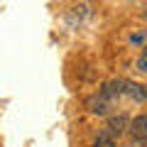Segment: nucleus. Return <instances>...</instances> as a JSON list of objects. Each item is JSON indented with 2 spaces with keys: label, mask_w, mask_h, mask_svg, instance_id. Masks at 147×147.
Here are the masks:
<instances>
[{
  "label": "nucleus",
  "mask_w": 147,
  "mask_h": 147,
  "mask_svg": "<svg viewBox=\"0 0 147 147\" xmlns=\"http://www.w3.org/2000/svg\"><path fill=\"white\" fill-rule=\"evenodd\" d=\"M125 86H127V81H123V79H118V81H110V84H105V88H103V98L105 100H115L118 96H123L125 93Z\"/></svg>",
  "instance_id": "obj_1"
},
{
  "label": "nucleus",
  "mask_w": 147,
  "mask_h": 147,
  "mask_svg": "<svg viewBox=\"0 0 147 147\" xmlns=\"http://www.w3.org/2000/svg\"><path fill=\"white\" fill-rule=\"evenodd\" d=\"M127 125H130V118L127 115H113V118H108V130L113 132V135H123V132L127 130Z\"/></svg>",
  "instance_id": "obj_2"
},
{
  "label": "nucleus",
  "mask_w": 147,
  "mask_h": 147,
  "mask_svg": "<svg viewBox=\"0 0 147 147\" xmlns=\"http://www.w3.org/2000/svg\"><path fill=\"white\" fill-rule=\"evenodd\" d=\"M130 130L135 135V140H147V113L145 115H137L135 120L130 123Z\"/></svg>",
  "instance_id": "obj_3"
},
{
  "label": "nucleus",
  "mask_w": 147,
  "mask_h": 147,
  "mask_svg": "<svg viewBox=\"0 0 147 147\" xmlns=\"http://www.w3.org/2000/svg\"><path fill=\"white\" fill-rule=\"evenodd\" d=\"M125 96H130L132 100H147V86L130 84V81H127V86H125Z\"/></svg>",
  "instance_id": "obj_4"
},
{
  "label": "nucleus",
  "mask_w": 147,
  "mask_h": 147,
  "mask_svg": "<svg viewBox=\"0 0 147 147\" xmlns=\"http://www.w3.org/2000/svg\"><path fill=\"white\" fill-rule=\"evenodd\" d=\"M93 147H115V135L105 127V130L98 132V137L93 140Z\"/></svg>",
  "instance_id": "obj_5"
},
{
  "label": "nucleus",
  "mask_w": 147,
  "mask_h": 147,
  "mask_svg": "<svg viewBox=\"0 0 147 147\" xmlns=\"http://www.w3.org/2000/svg\"><path fill=\"white\" fill-rule=\"evenodd\" d=\"M88 110L96 115H105L108 113V100L100 96V98H88Z\"/></svg>",
  "instance_id": "obj_6"
},
{
  "label": "nucleus",
  "mask_w": 147,
  "mask_h": 147,
  "mask_svg": "<svg viewBox=\"0 0 147 147\" xmlns=\"http://www.w3.org/2000/svg\"><path fill=\"white\" fill-rule=\"evenodd\" d=\"M135 69H137L140 74H147V57H145V54H142V57L135 61Z\"/></svg>",
  "instance_id": "obj_7"
},
{
  "label": "nucleus",
  "mask_w": 147,
  "mask_h": 147,
  "mask_svg": "<svg viewBox=\"0 0 147 147\" xmlns=\"http://www.w3.org/2000/svg\"><path fill=\"white\" fill-rule=\"evenodd\" d=\"M132 42H145V32H137V34H132Z\"/></svg>",
  "instance_id": "obj_8"
},
{
  "label": "nucleus",
  "mask_w": 147,
  "mask_h": 147,
  "mask_svg": "<svg viewBox=\"0 0 147 147\" xmlns=\"http://www.w3.org/2000/svg\"><path fill=\"white\" fill-rule=\"evenodd\" d=\"M145 57H147V47H145Z\"/></svg>",
  "instance_id": "obj_9"
}]
</instances>
